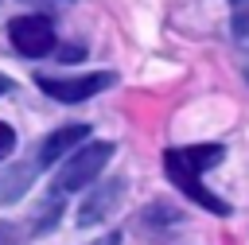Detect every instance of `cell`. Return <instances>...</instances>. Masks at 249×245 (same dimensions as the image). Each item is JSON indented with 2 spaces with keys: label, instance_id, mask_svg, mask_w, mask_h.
<instances>
[{
  "label": "cell",
  "instance_id": "obj_10",
  "mask_svg": "<svg viewBox=\"0 0 249 245\" xmlns=\"http://www.w3.org/2000/svg\"><path fill=\"white\" fill-rule=\"evenodd\" d=\"M233 4H245V0H233Z\"/></svg>",
  "mask_w": 249,
  "mask_h": 245
},
{
  "label": "cell",
  "instance_id": "obj_2",
  "mask_svg": "<svg viewBox=\"0 0 249 245\" xmlns=\"http://www.w3.org/2000/svg\"><path fill=\"white\" fill-rule=\"evenodd\" d=\"M109 159H113V144H109V140L82 144V148L62 163V171H58V179H54V191H78V187H86L89 179L101 175V167H105Z\"/></svg>",
  "mask_w": 249,
  "mask_h": 245
},
{
  "label": "cell",
  "instance_id": "obj_4",
  "mask_svg": "<svg viewBox=\"0 0 249 245\" xmlns=\"http://www.w3.org/2000/svg\"><path fill=\"white\" fill-rule=\"evenodd\" d=\"M8 39L27 58H39V54H51L54 51V27L43 16H16L8 23Z\"/></svg>",
  "mask_w": 249,
  "mask_h": 245
},
{
  "label": "cell",
  "instance_id": "obj_6",
  "mask_svg": "<svg viewBox=\"0 0 249 245\" xmlns=\"http://www.w3.org/2000/svg\"><path fill=\"white\" fill-rule=\"evenodd\" d=\"M121 191H124V183H121V179H113L109 187L93 191V194L86 198V206L78 210V222H82V226H93V222H101V218L113 210V202H117V194H121Z\"/></svg>",
  "mask_w": 249,
  "mask_h": 245
},
{
  "label": "cell",
  "instance_id": "obj_9",
  "mask_svg": "<svg viewBox=\"0 0 249 245\" xmlns=\"http://www.w3.org/2000/svg\"><path fill=\"white\" fill-rule=\"evenodd\" d=\"M8 86H12V82H8L4 74H0V93H8Z\"/></svg>",
  "mask_w": 249,
  "mask_h": 245
},
{
  "label": "cell",
  "instance_id": "obj_8",
  "mask_svg": "<svg viewBox=\"0 0 249 245\" xmlns=\"http://www.w3.org/2000/svg\"><path fill=\"white\" fill-rule=\"evenodd\" d=\"M233 35H245L249 39V12H237L233 16Z\"/></svg>",
  "mask_w": 249,
  "mask_h": 245
},
{
  "label": "cell",
  "instance_id": "obj_1",
  "mask_svg": "<svg viewBox=\"0 0 249 245\" xmlns=\"http://www.w3.org/2000/svg\"><path fill=\"white\" fill-rule=\"evenodd\" d=\"M214 163H222V148L218 144H195V148H171V152H163V171H167V179L191 198V202H198L202 210H210V214H226L230 206L214 194V191H206L202 187V171H210Z\"/></svg>",
  "mask_w": 249,
  "mask_h": 245
},
{
  "label": "cell",
  "instance_id": "obj_3",
  "mask_svg": "<svg viewBox=\"0 0 249 245\" xmlns=\"http://www.w3.org/2000/svg\"><path fill=\"white\" fill-rule=\"evenodd\" d=\"M35 82H39V89H43L47 97L74 105V101H86V97L109 89V86H113V74H109V70H97V74H74V78H47V74H39Z\"/></svg>",
  "mask_w": 249,
  "mask_h": 245
},
{
  "label": "cell",
  "instance_id": "obj_7",
  "mask_svg": "<svg viewBox=\"0 0 249 245\" xmlns=\"http://www.w3.org/2000/svg\"><path fill=\"white\" fill-rule=\"evenodd\" d=\"M12 144H16V132H12V124H4V121H0V152H8Z\"/></svg>",
  "mask_w": 249,
  "mask_h": 245
},
{
  "label": "cell",
  "instance_id": "obj_5",
  "mask_svg": "<svg viewBox=\"0 0 249 245\" xmlns=\"http://www.w3.org/2000/svg\"><path fill=\"white\" fill-rule=\"evenodd\" d=\"M86 124H66V128H58V132H51L47 140H43V148H39V159L43 163H54V159H62L70 148H78L82 140H86Z\"/></svg>",
  "mask_w": 249,
  "mask_h": 245
}]
</instances>
